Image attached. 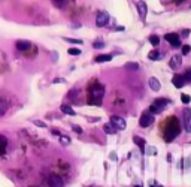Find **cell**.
<instances>
[{
    "label": "cell",
    "instance_id": "cell-14",
    "mask_svg": "<svg viewBox=\"0 0 191 187\" xmlns=\"http://www.w3.org/2000/svg\"><path fill=\"white\" fill-rule=\"evenodd\" d=\"M8 109H9V103H8V100L3 99V97H0V117H3V115L8 112Z\"/></svg>",
    "mask_w": 191,
    "mask_h": 187
},
{
    "label": "cell",
    "instance_id": "cell-8",
    "mask_svg": "<svg viewBox=\"0 0 191 187\" xmlns=\"http://www.w3.org/2000/svg\"><path fill=\"white\" fill-rule=\"evenodd\" d=\"M48 184H49V187H63L64 186L63 178L60 175H57V174H51V175H49V178H48Z\"/></svg>",
    "mask_w": 191,
    "mask_h": 187
},
{
    "label": "cell",
    "instance_id": "cell-35",
    "mask_svg": "<svg viewBox=\"0 0 191 187\" xmlns=\"http://www.w3.org/2000/svg\"><path fill=\"white\" fill-rule=\"evenodd\" d=\"M188 33H190V30H184V32H182V36H188Z\"/></svg>",
    "mask_w": 191,
    "mask_h": 187
},
{
    "label": "cell",
    "instance_id": "cell-30",
    "mask_svg": "<svg viewBox=\"0 0 191 187\" xmlns=\"http://www.w3.org/2000/svg\"><path fill=\"white\" fill-rule=\"evenodd\" d=\"M64 41H66V42H70V44H82V41H79V39H70V37H64Z\"/></svg>",
    "mask_w": 191,
    "mask_h": 187
},
{
    "label": "cell",
    "instance_id": "cell-10",
    "mask_svg": "<svg viewBox=\"0 0 191 187\" xmlns=\"http://www.w3.org/2000/svg\"><path fill=\"white\" fill-rule=\"evenodd\" d=\"M108 23H109V14L108 12H99L97 17H96V24L99 27H103V25H106Z\"/></svg>",
    "mask_w": 191,
    "mask_h": 187
},
{
    "label": "cell",
    "instance_id": "cell-24",
    "mask_svg": "<svg viewBox=\"0 0 191 187\" xmlns=\"http://www.w3.org/2000/svg\"><path fill=\"white\" fill-rule=\"evenodd\" d=\"M60 142H61L63 145H69V144H70V138H69V136H64V135H60Z\"/></svg>",
    "mask_w": 191,
    "mask_h": 187
},
{
    "label": "cell",
    "instance_id": "cell-17",
    "mask_svg": "<svg viewBox=\"0 0 191 187\" xmlns=\"http://www.w3.org/2000/svg\"><path fill=\"white\" fill-rule=\"evenodd\" d=\"M112 60V56L111 54H99L96 57V61L97 63H103V61H111Z\"/></svg>",
    "mask_w": 191,
    "mask_h": 187
},
{
    "label": "cell",
    "instance_id": "cell-15",
    "mask_svg": "<svg viewBox=\"0 0 191 187\" xmlns=\"http://www.w3.org/2000/svg\"><path fill=\"white\" fill-rule=\"evenodd\" d=\"M148 84H149V88L154 90V92H158L161 88V84H160V81H158L157 78H149Z\"/></svg>",
    "mask_w": 191,
    "mask_h": 187
},
{
    "label": "cell",
    "instance_id": "cell-37",
    "mask_svg": "<svg viewBox=\"0 0 191 187\" xmlns=\"http://www.w3.org/2000/svg\"><path fill=\"white\" fill-rule=\"evenodd\" d=\"M176 2H182V0H176Z\"/></svg>",
    "mask_w": 191,
    "mask_h": 187
},
{
    "label": "cell",
    "instance_id": "cell-32",
    "mask_svg": "<svg viewBox=\"0 0 191 187\" xmlns=\"http://www.w3.org/2000/svg\"><path fill=\"white\" fill-rule=\"evenodd\" d=\"M72 129H73L76 133H82V129L79 127V126H76V124H72Z\"/></svg>",
    "mask_w": 191,
    "mask_h": 187
},
{
    "label": "cell",
    "instance_id": "cell-9",
    "mask_svg": "<svg viewBox=\"0 0 191 187\" xmlns=\"http://www.w3.org/2000/svg\"><path fill=\"white\" fill-rule=\"evenodd\" d=\"M182 115H184V126H185V130L191 133V109L190 108H185L184 109V112H182Z\"/></svg>",
    "mask_w": 191,
    "mask_h": 187
},
{
    "label": "cell",
    "instance_id": "cell-7",
    "mask_svg": "<svg viewBox=\"0 0 191 187\" xmlns=\"http://www.w3.org/2000/svg\"><path fill=\"white\" fill-rule=\"evenodd\" d=\"M32 47H33L32 42H30V41H25V39H20V41L15 42V48H17L20 53H27Z\"/></svg>",
    "mask_w": 191,
    "mask_h": 187
},
{
    "label": "cell",
    "instance_id": "cell-21",
    "mask_svg": "<svg viewBox=\"0 0 191 187\" xmlns=\"http://www.w3.org/2000/svg\"><path fill=\"white\" fill-rule=\"evenodd\" d=\"M103 130H105L106 133H109V135H113V133L117 132V129L113 127L112 124H105V126H103Z\"/></svg>",
    "mask_w": 191,
    "mask_h": 187
},
{
    "label": "cell",
    "instance_id": "cell-23",
    "mask_svg": "<svg viewBox=\"0 0 191 187\" xmlns=\"http://www.w3.org/2000/svg\"><path fill=\"white\" fill-rule=\"evenodd\" d=\"M182 76H184V80H185V82H191V68H190V69H187V70H185V73H184Z\"/></svg>",
    "mask_w": 191,
    "mask_h": 187
},
{
    "label": "cell",
    "instance_id": "cell-4",
    "mask_svg": "<svg viewBox=\"0 0 191 187\" xmlns=\"http://www.w3.org/2000/svg\"><path fill=\"white\" fill-rule=\"evenodd\" d=\"M164 39H166L173 48L181 47V37L178 33H166V35H164Z\"/></svg>",
    "mask_w": 191,
    "mask_h": 187
},
{
    "label": "cell",
    "instance_id": "cell-34",
    "mask_svg": "<svg viewBox=\"0 0 191 187\" xmlns=\"http://www.w3.org/2000/svg\"><path fill=\"white\" fill-rule=\"evenodd\" d=\"M58 82H64V80H60V78H57V80H54V84H58Z\"/></svg>",
    "mask_w": 191,
    "mask_h": 187
},
{
    "label": "cell",
    "instance_id": "cell-5",
    "mask_svg": "<svg viewBox=\"0 0 191 187\" xmlns=\"http://www.w3.org/2000/svg\"><path fill=\"white\" fill-rule=\"evenodd\" d=\"M90 92H91V99L100 100L101 97H103V94H105V87L100 85V84H97V85H94V87L91 88Z\"/></svg>",
    "mask_w": 191,
    "mask_h": 187
},
{
    "label": "cell",
    "instance_id": "cell-29",
    "mask_svg": "<svg viewBox=\"0 0 191 187\" xmlns=\"http://www.w3.org/2000/svg\"><path fill=\"white\" fill-rule=\"evenodd\" d=\"M181 99H182V102H184L185 105H187V103H190V102H191V97L188 96V94H182V96H181Z\"/></svg>",
    "mask_w": 191,
    "mask_h": 187
},
{
    "label": "cell",
    "instance_id": "cell-22",
    "mask_svg": "<svg viewBox=\"0 0 191 187\" xmlns=\"http://www.w3.org/2000/svg\"><path fill=\"white\" fill-rule=\"evenodd\" d=\"M149 42H151L154 47H158V44H160V36L151 35V36H149Z\"/></svg>",
    "mask_w": 191,
    "mask_h": 187
},
{
    "label": "cell",
    "instance_id": "cell-36",
    "mask_svg": "<svg viewBox=\"0 0 191 187\" xmlns=\"http://www.w3.org/2000/svg\"><path fill=\"white\" fill-rule=\"evenodd\" d=\"M152 187H163V186H160V184H152Z\"/></svg>",
    "mask_w": 191,
    "mask_h": 187
},
{
    "label": "cell",
    "instance_id": "cell-6",
    "mask_svg": "<svg viewBox=\"0 0 191 187\" xmlns=\"http://www.w3.org/2000/svg\"><path fill=\"white\" fill-rule=\"evenodd\" d=\"M111 124H112L115 129H120V130H124V129L127 127L125 120H124L123 117H120V115H112V117H111Z\"/></svg>",
    "mask_w": 191,
    "mask_h": 187
},
{
    "label": "cell",
    "instance_id": "cell-31",
    "mask_svg": "<svg viewBox=\"0 0 191 187\" xmlns=\"http://www.w3.org/2000/svg\"><path fill=\"white\" fill-rule=\"evenodd\" d=\"M127 69H139V66H137V63H127V66H125Z\"/></svg>",
    "mask_w": 191,
    "mask_h": 187
},
{
    "label": "cell",
    "instance_id": "cell-12",
    "mask_svg": "<svg viewBox=\"0 0 191 187\" xmlns=\"http://www.w3.org/2000/svg\"><path fill=\"white\" fill-rule=\"evenodd\" d=\"M137 11H139V17L145 21L146 14H148V6H146V3L143 2V0H140V2L137 3Z\"/></svg>",
    "mask_w": 191,
    "mask_h": 187
},
{
    "label": "cell",
    "instance_id": "cell-19",
    "mask_svg": "<svg viewBox=\"0 0 191 187\" xmlns=\"http://www.w3.org/2000/svg\"><path fill=\"white\" fill-rule=\"evenodd\" d=\"M133 142H135L137 147H140L142 150L145 148V145H146V142H145V139H142L140 136H133Z\"/></svg>",
    "mask_w": 191,
    "mask_h": 187
},
{
    "label": "cell",
    "instance_id": "cell-26",
    "mask_svg": "<svg viewBox=\"0 0 191 187\" xmlns=\"http://www.w3.org/2000/svg\"><path fill=\"white\" fill-rule=\"evenodd\" d=\"M181 51H182V54H184V56H187V54H190V53H191V47H190V45H182Z\"/></svg>",
    "mask_w": 191,
    "mask_h": 187
},
{
    "label": "cell",
    "instance_id": "cell-3",
    "mask_svg": "<svg viewBox=\"0 0 191 187\" xmlns=\"http://www.w3.org/2000/svg\"><path fill=\"white\" fill-rule=\"evenodd\" d=\"M154 115L149 112V111H146V112H143L142 115H140V118H139V126L140 127H148V126H151L152 123H154Z\"/></svg>",
    "mask_w": 191,
    "mask_h": 187
},
{
    "label": "cell",
    "instance_id": "cell-28",
    "mask_svg": "<svg viewBox=\"0 0 191 187\" xmlns=\"http://www.w3.org/2000/svg\"><path fill=\"white\" fill-rule=\"evenodd\" d=\"M52 3L55 5L57 8H63L64 3H66V0H52Z\"/></svg>",
    "mask_w": 191,
    "mask_h": 187
},
{
    "label": "cell",
    "instance_id": "cell-1",
    "mask_svg": "<svg viewBox=\"0 0 191 187\" xmlns=\"http://www.w3.org/2000/svg\"><path fill=\"white\" fill-rule=\"evenodd\" d=\"M166 132H164V141L166 142H172L178 135L181 133V124L179 120L176 117H170L166 121Z\"/></svg>",
    "mask_w": 191,
    "mask_h": 187
},
{
    "label": "cell",
    "instance_id": "cell-13",
    "mask_svg": "<svg viewBox=\"0 0 191 187\" xmlns=\"http://www.w3.org/2000/svg\"><path fill=\"white\" fill-rule=\"evenodd\" d=\"M172 84H173L176 88H182V87L185 85V80H184L182 75H175V76L172 78Z\"/></svg>",
    "mask_w": 191,
    "mask_h": 187
},
{
    "label": "cell",
    "instance_id": "cell-25",
    "mask_svg": "<svg viewBox=\"0 0 191 187\" xmlns=\"http://www.w3.org/2000/svg\"><path fill=\"white\" fill-rule=\"evenodd\" d=\"M93 47L96 48V49H101V48H105V42H101V41H96V42H93Z\"/></svg>",
    "mask_w": 191,
    "mask_h": 187
},
{
    "label": "cell",
    "instance_id": "cell-27",
    "mask_svg": "<svg viewBox=\"0 0 191 187\" xmlns=\"http://www.w3.org/2000/svg\"><path fill=\"white\" fill-rule=\"evenodd\" d=\"M67 53L70 56H79V54H81V49H78V48H70Z\"/></svg>",
    "mask_w": 191,
    "mask_h": 187
},
{
    "label": "cell",
    "instance_id": "cell-33",
    "mask_svg": "<svg viewBox=\"0 0 191 187\" xmlns=\"http://www.w3.org/2000/svg\"><path fill=\"white\" fill-rule=\"evenodd\" d=\"M34 124H36V126H39V127H45V126H46L44 121H34Z\"/></svg>",
    "mask_w": 191,
    "mask_h": 187
},
{
    "label": "cell",
    "instance_id": "cell-18",
    "mask_svg": "<svg viewBox=\"0 0 191 187\" xmlns=\"http://www.w3.org/2000/svg\"><path fill=\"white\" fill-rule=\"evenodd\" d=\"M60 109H61V112H64V114H67V115H75V114H76V112L73 111V108H72V106H69V105H66V103H64V105H61Z\"/></svg>",
    "mask_w": 191,
    "mask_h": 187
},
{
    "label": "cell",
    "instance_id": "cell-2",
    "mask_svg": "<svg viewBox=\"0 0 191 187\" xmlns=\"http://www.w3.org/2000/svg\"><path fill=\"white\" fill-rule=\"evenodd\" d=\"M169 105V99H164V97H158L154 100V103L149 106V112L154 115V114H160L163 112V109Z\"/></svg>",
    "mask_w": 191,
    "mask_h": 187
},
{
    "label": "cell",
    "instance_id": "cell-11",
    "mask_svg": "<svg viewBox=\"0 0 191 187\" xmlns=\"http://www.w3.org/2000/svg\"><path fill=\"white\" fill-rule=\"evenodd\" d=\"M181 64H182V59H181L179 54H176V56H173L170 61H169V66H170V69L173 70H178L181 68Z\"/></svg>",
    "mask_w": 191,
    "mask_h": 187
},
{
    "label": "cell",
    "instance_id": "cell-16",
    "mask_svg": "<svg viewBox=\"0 0 191 187\" xmlns=\"http://www.w3.org/2000/svg\"><path fill=\"white\" fill-rule=\"evenodd\" d=\"M161 57H163V53L158 51V49H154V51H151V53L148 54V59L149 60H160Z\"/></svg>",
    "mask_w": 191,
    "mask_h": 187
},
{
    "label": "cell",
    "instance_id": "cell-20",
    "mask_svg": "<svg viewBox=\"0 0 191 187\" xmlns=\"http://www.w3.org/2000/svg\"><path fill=\"white\" fill-rule=\"evenodd\" d=\"M6 147H8V138L5 135H0V153L5 151Z\"/></svg>",
    "mask_w": 191,
    "mask_h": 187
}]
</instances>
